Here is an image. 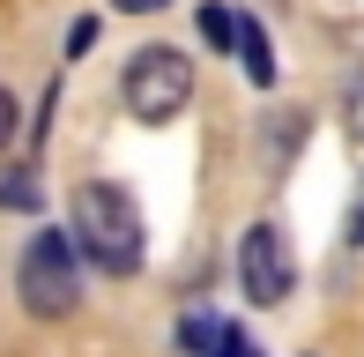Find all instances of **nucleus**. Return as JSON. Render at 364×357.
Instances as JSON below:
<instances>
[{"instance_id": "obj_1", "label": "nucleus", "mask_w": 364, "mask_h": 357, "mask_svg": "<svg viewBox=\"0 0 364 357\" xmlns=\"http://www.w3.org/2000/svg\"><path fill=\"white\" fill-rule=\"evenodd\" d=\"M68 216H75V253L90 268H105V275H134L141 268V216H134V201L119 186H105V178L75 186Z\"/></svg>"}, {"instance_id": "obj_2", "label": "nucleus", "mask_w": 364, "mask_h": 357, "mask_svg": "<svg viewBox=\"0 0 364 357\" xmlns=\"http://www.w3.org/2000/svg\"><path fill=\"white\" fill-rule=\"evenodd\" d=\"M15 298H23L30 320H68L82 305V253L68 231H38L23 246V268H15Z\"/></svg>"}, {"instance_id": "obj_3", "label": "nucleus", "mask_w": 364, "mask_h": 357, "mask_svg": "<svg viewBox=\"0 0 364 357\" xmlns=\"http://www.w3.org/2000/svg\"><path fill=\"white\" fill-rule=\"evenodd\" d=\"M119 97H127V112L149 119V127L178 119L186 97H193V60L178 53V45H141V53L127 60V75H119Z\"/></svg>"}, {"instance_id": "obj_4", "label": "nucleus", "mask_w": 364, "mask_h": 357, "mask_svg": "<svg viewBox=\"0 0 364 357\" xmlns=\"http://www.w3.org/2000/svg\"><path fill=\"white\" fill-rule=\"evenodd\" d=\"M290 283H297L290 238L275 231V223H253V231L238 238V290H245V305H283Z\"/></svg>"}, {"instance_id": "obj_5", "label": "nucleus", "mask_w": 364, "mask_h": 357, "mask_svg": "<svg viewBox=\"0 0 364 357\" xmlns=\"http://www.w3.org/2000/svg\"><path fill=\"white\" fill-rule=\"evenodd\" d=\"M230 53H238V68H245V82H253V90H275V53H268L260 15H230Z\"/></svg>"}, {"instance_id": "obj_6", "label": "nucleus", "mask_w": 364, "mask_h": 357, "mask_svg": "<svg viewBox=\"0 0 364 357\" xmlns=\"http://www.w3.org/2000/svg\"><path fill=\"white\" fill-rule=\"evenodd\" d=\"M223 343H230V328L216 313H186V320H178V350H186V357H223Z\"/></svg>"}, {"instance_id": "obj_7", "label": "nucleus", "mask_w": 364, "mask_h": 357, "mask_svg": "<svg viewBox=\"0 0 364 357\" xmlns=\"http://www.w3.org/2000/svg\"><path fill=\"white\" fill-rule=\"evenodd\" d=\"M38 201H45V186H38V171H30V164L0 171V208H38Z\"/></svg>"}, {"instance_id": "obj_8", "label": "nucleus", "mask_w": 364, "mask_h": 357, "mask_svg": "<svg viewBox=\"0 0 364 357\" xmlns=\"http://www.w3.org/2000/svg\"><path fill=\"white\" fill-rule=\"evenodd\" d=\"M15 134H23V105H15V90L0 82V149H15Z\"/></svg>"}, {"instance_id": "obj_9", "label": "nucleus", "mask_w": 364, "mask_h": 357, "mask_svg": "<svg viewBox=\"0 0 364 357\" xmlns=\"http://www.w3.org/2000/svg\"><path fill=\"white\" fill-rule=\"evenodd\" d=\"M201 38L208 45H230V8H201Z\"/></svg>"}, {"instance_id": "obj_10", "label": "nucleus", "mask_w": 364, "mask_h": 357, "mask_svg": "<svg viewBox=\"0 0 364 357\" xmlns=\"http://www.w3.org/2000/svg\"><path fill=\"white\" fill-rule=\"evenodd\" d=\"M350 246H364V193H357V208H350Z\"/></svg>"}, {"instance_id": "obj_11", "label": "nucleus", "mask_w": 364, "mask_h": 357, "mask_svg": "<svg viewBox=\"0 0 364 357\" xmlns=\"http://www.w3.org/2000/svg\"><path fill=\"white\" fill-rule=\"evenodd\" d=\"M112 8H127V15H156L164 0H112Z\"/></svg>"}]
</instances>
